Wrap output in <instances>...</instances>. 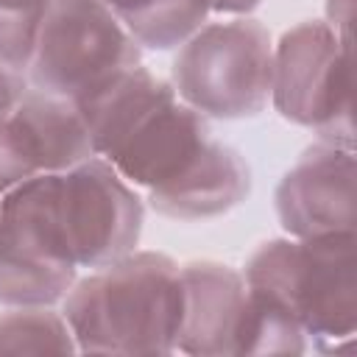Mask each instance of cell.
<instances>
[{
	"label": "cell",
	"instance_id": "obj_1",
	"mask_svg": "<svg viewBox=\"0 0 357 357\" xmlns=\"http://www.w3.org/2000/svg\"><path fill=\"white\" fill-rule=\"evenodd\" d=\"M181 310L178 262L137 248L75 279L61 298L84 354H170L178 346Z\"/></svg>",
	"mask_w": 357,
	"mask_h": 357
},
{
	"label": "cell",
	"instance_id": "obj_2",
	"mask_svg": "<svg viewBox=\"0 0 357 357\" xmlns=\"http://www.w3.org/2000/svg\"><path fill=\"white\" fill-rule=\"evenodd\" d=\"M248 290L276 301L318 351H337L357 329L354 231L276 237L245 262Z\"/></svg>",
	"mask_w": 357,
	"mask_h": 357
},
{
	"label": "cell",
	"instance_id": "obj_3",
	"mask_svg": "<svg viewBox=\"0 0 357 357\" xmlns=\"http://www.w3.org/2000/svg\"><path fill=\"white\" fill-rule=\"evenodd\" d=\"M273 39L251 17L204 22L176 47L170 86L176 98L218 120L257 117L271 103Z\"/></svg>",
	"mask_w": 357,
	"mask_h": 357
},
{
	"label": "cell",
	"instance_id": "obj_4",
	"mask_svg": "<svg viewBox=\"0 0 357 357\" xmlns=\"http://www.w3.org/2000/svg\"><path fill=\"white\" fill-rule=\"evenodd\" d=\"M78 279L61 215V173H39L0 195V304H56Z\"/></svg>",
	"mask_w": 357,
	"mask_h": 357
},
{
	"label": "cell",
	"instance_id": "obj_5",
	"mask_svg": "<svg viewBox=\"0 0 357 357\" xmlns=\"http://www.w3.org/2000/svg\"><path fill=\"white\" fill-rule=\"evenodd\" d=\"M273 109L318 139L354 148L351 117V36L326 20H304L273 45Z\"/></svg>",
	"mask_w": 357,
	"mask_h": 357
},
{
	"label": "cell",
	"instance_id": "obj_6",
	"mask_svg": "<svg viewBox=\"0 0 357 357\" xmlns=\"http://www.w3.org/2000/svg\"><path fill=\"white\" fill-rule=\"evenodd\" d=\"M142 47L100 0H59L45 17L25 70L31 89L75 100L139 64Z\"/></svg>",
	"mask_w": 357,
	"mask_h": 357
},
{
	"label": "cell",
	"instance_id": "obj_7",
	"mask_svg": "<svg viewBox=\"0 0 357 357\" xmlns=\"http://www.w3.org/2000/svg\"><path fill=\"white\" fill-rule=\"evenodd\" d=\"M61 215L78 268H103L131 254L142 234V198L103 159L61 170Z\"/></svg>",
	"mask_w": 357,
	"mask_h": 357
},
{
	"label": "cell",
	"instance_id": "obj_8",
	"mask_svg": "<svg viewBox=\"0 0 357 357\" xmlns=\"http://www.w3.org/2000/svg\"><path fill=\"white\" fill-rule=\"evenodd\" d=\"M95 156L89 131L73 100L25 89L0 123V195L39 176L61 173Z\"/></svg>",
	"mask_w": 357,
	"mask_h": 357
},
{
	"label": "cell",
	"instance_id": "obj_9",
	"mask_svg": "<svg viewBox=\"0 0 357 357\" xmlns=\"http://www.w3.org/2000/svg\"><path fill=\"white\" fill-rule=\"evenodd\" d=\"M273 204L287 237L354 231V148L310 145L276 184Z\"/></svg>",
	"mask_w": 357,
	"mask_h": 357
},
{
	"label": "cell",
	"instance_id": "obj_10",
	"mask_svg": "<svg viewBox=\"0 0 357 357\" xmlns=\"http://www.w3.org/2000/svg\"><path fill=\"white\" fill-rule=\"evenodd\" d=\"M178 273L184 310L176 351L201 357L240 354L248 321V284L243 273L212 259L178 265Z\"/></svg>",
	"mask_w": 357,
	"mask_h": 357
},
{
	"label": "cell",
	"instance_id": "obj_11",
	"mask_svg": "<svg viewBox=\"0 0 357 357\" xmlns=\"http://www.w3.org/2000/svg\"><path fill=\"white\" fill-rule=\"evenodd\" d=\"M209 139L206 117L173 95L159 103L106 162L131 187L153 190L181 176Z\"/></svg>",
	"mask_w": 357,
	"mask_h": 357
},
{
	"label": "cell",
	"instance_id": "obj_12",
	"mask_svg": "<svg viewBox=\"0 0 357 357\" xmlns=\"http://www.w3.org/2000/svg\"><path fill=\"white\" fill-rule=\"evenodd\" d=\"M248 192L251 167L243 153L209 139L181 176L148 190V201L159 215L173 220H209L243 204Z\"/></svg>",
	"mask_w": 357,
	"mask_h": 357
},
{
	"label": "cell",
	"instance_id": "obj_13",
	"mask_svg": "<svg viewBox=\"0 0 357 357\" xmlns=\"http://www.w3.org/2000/svg\"><path fill=\"white\" fill-rule=\"evenodd\" d=\"M176 92L170 81L153 75L145 64H131L98 86L75 98V109L89 131L92 153L109 159L117 145L165 100Z\"/></svg>",
	"mask_w": 357,
	"mask_h": 357
},
{
	"label": "cell",
	"instance_id": "obj_14",
	"mask_svg": "<svg viewBox=\"0 0 357 357\" xmlns=\"http://www.w3.org/2000/svg\"><path fill=\"white\" fill-rule=\"evenodd\" d=\"M148 50H173L212 14L209 0H100Z\"/></svg>",
	"mask_w": 357,
	"mask_h": 357
},
{
	"label": "cell",
	"instance_id": "obj_15",
	"mask_svg": "<svg viewBox=\"0 0 357 357\" xmlns=\"http://www.w3.org/2000/svg\"><path fill=\"white\" fill-rule=\"evenodd\" d=\"M75 337L53 304L6 307L0 312V354H75Z\"/></svg>",
	"mask_w": 357,
	"mask_h": 357
},
{
	"label": "cell",
	"instance_id": "obj_16",
	"mask_svg": "<svg viewBox=\"0 0 357 357\" xmlns=\"http://www.w3.org/2000/svg\"><path fill=\"white\" fill-rule=\"evenodd\" d=\"M59 0H0V64L25 75L39 28Z\"/></svg>",
	"mask_w": 357,
	"mask_h": 357
},
{
	"label": "cell",
	"instance_id": "obj_17",
	"mask_svg": "<svg viewBox=\"0 0 357 357\" xmlns=\"http://www.w3.org/2000/svg\"><path fill=\"white\" fill-rule=\"evenodd\" d=\"M25 89H28L25 75H20V73H14V70L0 64V123L8 120V114L14 112V106L20 103Z\"/></svg>",
	"mask_w": 357,
	"mask_h": 357
},
{
	"label": "cell",
	"instance_id": "obj_18",
	"mask_svg": "<svg viewBox=\"0 0 357 357\" xmlns=\"http://www.w3.org/2000/svg\"><path fill=\"white\" fill-rule=\"evenodd\" d=\"M351 11H354L351 0H326V17H329L326 22L343 36H351Z\"/></svg>",
	"mask_w": 357,
	"mask_h": 357
},
{
	"label": "cell",
	"instance_id": "obj_19",
	"mask_svg": "<svg viewBox=\"0 0 357 357\" xmlns=\"http://www.w3.org/2000/svg\"><path fill=\"white\" fill-rule=\"evenodd\" d=\"M259 6L262 0H209L212 14H223V17H248Z\"/></svg>",
	"mask_w": 357,
	"mask_h": 357
}]
</instances>
